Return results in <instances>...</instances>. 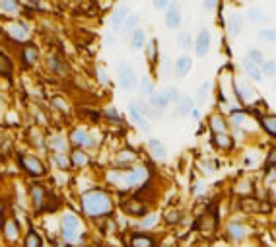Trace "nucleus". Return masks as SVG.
Returning a JSON list of instances; mask_svg holds the SVG:
<instances>
[{
	"instance_id": "9b49d317",
	"label": "nucleus",
	"mask_w": 276,
	"mask_h": 247,
	"mask_svg": "<svg viewBox=\"0 0 276 247\" xmlns=\"http://www.w3.org/2000/svg\"><path fill=\"white\" fill-rule=\"evenodd\" d=\"M127 18H129V6H127V4H121V6H117L115 12L111 14V29H113V31L123 29L125 22H127Z\"/></svg>"
},
{
	"instance_id": "a19ab883",
	"label": "nucleus",
	"mask_w": 276,
	"mask_h": 247,
	"mask_svg": "<svg viewBox=\"0 0 276 247\" xmlns=\"http://www.w3.org/2000/svg\"><path fill=\"white\" fill-rule=\"evenodd\" d=\"M146 53H148V58H150V62H156V58H158V41H156V39H152V41L148 43V49H146Z\"/></svg>"
},
{
	"instance_id": "9d476101",
	"label": "nucleus",
	"mask_w": 276,
	"mask_h": 247,
	"mask_svg": "<svg viewBox=\"0 0 276 247\" xmlns=\"http://www.w3.org/2000/svg\"><path fill=\"white\" fill-rule=\"evenodd\" d=\"M20 57H22V64L26 68H31L39 60V51H37V47L33 43H26L22 47V51H20Z\"/></svg>"
},
{
	"instance_id": "393cba45",
	"label": "nucleus",
	"mask_w": 276,
	"mask_h": 247,
	"mask_svg": "<svg viewBox=\"0 0 276 247\" xmlns=\"http://www.w3.org/2000/svg\"><path fill=\"white\" fill-rule=\"evenodd\" d=\"M228 29H230V35H233V37L241 33V29H243V18H241V14H232L230 16Z\"/></svg>"
},
{
	"instance_id": "4c0bfd02",
	"label": "nucleus",
	"mask_w": 276,
	"mask_h": 247,
	"mask_svg": "<svg viewBox=\"0 0 276 247\" xmlns=\"http://www.w3.org/2000/svg\"><path fill=\"white\" fill-rule=\"evenodd\" d=\"M247 18L251 20V22H255V24H259V22H264V20H266L264 12H262L261 8H257V6L249 10V12H247Z\"/></svg>"
},
{
	"instance_id": "72a5a7b5",
	"label": "nucleus",
	"mask_w": 276,
	"mask_h": 247,
	"mask_svg": "<svg viewBox=\"0 0 276 247\" xmlns=\"http://www.w3.org/2000/svg\"><path fill=\"white\" fill-rule=\"evenodd\" d=\"M136 103V107H138V111L142 113V115L148 119V117H152V119H158V111L150 105V103H146V102H134Z\"/></svg>"
},
{
	"instance_id": "bb28decb",
	"label": "nucleus",
	"mask_w": 276,
	"mask_h": 247,
	"mask_svg": "<svg viewBox=\"0 0 276 247\" xmlns=\"http://www.w3.org/2000/svg\"><path fill=\"white\" fill-rule=\"evenodd\" d=\"M243 66H245V72H247V76L251 78V80H253V82H261V80H262L261 66L253 64L251 60H245V62H243Z\"/></svg>"
},
{
	"instance_id": "aec40b11",
	"label": "nucleus",
	"mask_w": 276,
	"mask_h": 247,
	"mask_svg": "<svg viewBox=\"0 0 276 247\" xmlns=\"http://www.w3.org/2000/svg\"><path fill=\"white\" fill-rule=\"evenodd\" d=\"M191 66H193L191 57H187V55L179 57L175 60V76H177V78H185V76L191 72Z\"/></svg>"
},
{
	"instance_id": "412c9836",
	"label": "nucleus",
	"mask_w": 276,
	"mask_h": 247,
	"mask_svg": "<svg viewBox=\"0 0 276 247\" xmlns=\"http://www.w3.org/2000/svg\"><path fill=\"white\" fill-rule=\"evenodd\" d=\"M216 224H218V218H216V214H214V212H206V214H203L201 218L197 220V228L206 230V232L216 230Z\"/></svg>"
},
{
	"instance_id": "603ef678",
	"label": "nucleus",
	"mask_w": 276,
	"mask_h": 247,
	"mask_svg": "<svg viewBox=\"0 0 276 247\" xmlns=\"http://www.w3.org/2000/svg\"><path fill=\"white\" fill-rule=\"evenodd\" d=\"M152 4H154V8H158V10H167V6L171 4V0H152Z\"/></svg>"
},
{
	"instance_id": "5fc2aeb1",
	"label": "nucleus",
	"mask_w": 276,
	"mask_h": 247,
	"mask_svg": "<svg viewBox=\"0 0 276 247\" xmlns=\"http://www.w3.org/2000/svg\"><path fill=\"white\" fill-rule=\"evenodd\" d=\"M208 90H210V82H204L203 86H201V90H199V100H204V98H206Z\"/></svg>"
},
{
	"instance_id": "49530a36",
	"label": "nucleus",
	"mask_w": 276,
	"mask_h": 247,
	"mask_svg": "<svg viewBox=\"0 0 276 247\" xmlns=\"http://www.w3.org/2000/svg\"><path fill=\"white\" fill-rule=\"evenodd\" d=\"M134 158H136V156H134L132 152H127V150H125V152H121V154L117 156V161H119L121 166H125V163H131V161H134Z\"/></svg>"
},
{
	"instance_id": "dca6fc26",
	"label": "nucleus",
	"mask_w": 276,
	"mask_h": 247,
	"mask_svg": "<svg viewBox=\"0 0 276 247\" xmlns=\"http://www.w3.org/2000/svg\"><path fill=\"white\" fill-rule=\"evenodd\" d=\"M70 140H72V144L78 146V148H89V146H94V140H91L89 132L84 131V129H76V131H72Z\"/></svg>"
},
{
	"instance_id": "a18cd8bd",
	"label": "nucleus",
	"mask_w": 276,
	"mask_h": 247,
	"mask_svg": "<svg viewBox=\"0 0 276 247\" xmlns=\"http://www.w3.org/2000/svg\"><path fill=\"white\" fill-rule=\"evenodd\" d=\"M156 222H158V214H148V216H144L142 222H140V228H142V230H148V228H152Z\"/></svg>"
},
{
	"instance_id": "4d7b16f0",
	"label": "nucleus",
	"mask_w": 276,
	"mask_h": 247,
	"mask_svg": "<svg viewBox=\"0 0 276 247\" xmlns=\"http://www.w3.org/2000/svg\"><path fill=\"white\" fill-rule=\"evenodd\" d=\"M237 191H239V193H243V191L249 193V191H251V185H249V183H239V185H237Z\"/></svg>"
},
{
	"instance_id": "20e7f679",
	"label": "nucleus",
	"mask_w": 276,
	"mask_h": 247,
	"mask_svg": "<svg viewBox=\"0 0 276 247\" xmlns=\"http://www.w3.org/2000/svg\"><path fill=\"white\" fill-rule=\"evenodd\" d=\"M18 163H20L29 175H33V177H41V175L47 174L43 161L39 160V158H35V156H31V154H18Z\"/></svg>"
},
{
	"instance_id": "423d86ee",
	"label": "nucleus",
	"mask_w": 276,
	"mask_h": 247,
	"mask_svg": "<svg viewBox=\"0 0 276 247\" xmlns=\"http://www.w3.org/2000/svg\"><path fill=\"white\" fill-rule=\"evenodd\" d=\"M47 197H49V191L45 189L41 183H33V185L29 187V199H31V204H33L35 212H43L45 210Z\"/></svg>"
},
{
	"instance_id": "8fccbe9b",
	"label": "nucleus",
	"mask_w": 276,
	"mask_h": 247,
	"mask_svg": "<svg viewBox=\"0 0 276 247\" xmlns=\"http://www.w3.org/2000/svg\"><path fill=\"white\" fill-rule=\"evenodd\" d=\"M105 117L111 119V121H115V123L121 121V115H119V111H117L115 107H107V109H105Z\"/></svg>"
},
{
	"instance_id": "e433bc0d",
	"label": "nucleus",
	"mask_w": 276,
	"mask_h": 247,
	"mask_svg": "<svg viewBox=\"0 0 276 247\" xmlns=\"http://www.w3.org/2000/svg\"><path fill=\"white\" fill-rule=\"evenodd\" d=\"M214 144L222 148V150H228V148H232L233 142L228 134H214Z\"/></svg>"
},
{
	"instance_id": "bf43d9fd",
	"label": "nucleus",
	"mask_w": 276,
	"mask_h": 247,
	"mask_svg": "<svg viewBox=\"0 0 276 247\" xmlns=\"http://www.w3.org/2000/svg\"><path fill=\"white\" fill-rule=\"evenodd\" d=\"M241 121H243V115H241V113H233V123H235V125H241Z\"/></svg>"
},
{
	"instance_id": "39448f33",
	"label": "nucleus",
	"mask_w": 276,
	"mask_h": 247,
	"mask_svg": "<svg viewBox=\"0 0 276 247\" xmlns=\"http://www.w3.org/2000/svg\"><path fill=\"white\" fill-rule=\"evenodd\" d=\"M117 76H119V82H121V86L125 88V90L131 92V90L136 88L138 78H136V72H134V68H132L129 62L121 60V62L117 64Z\"/></svg>"
},
{
	"instance_id": "6ab92c4d",
	"label": "nucleus",
	"mask_w": 276,
	"mask_h": 247,
	"mask_svg": "<svg viewBox=\"0 0 276 247\" xmlns=\"http://www.w3.org/2000/svg\"><path fill=\"white\" fill-rule=\"evenodd\" d=\"M129 243H131V247H158L156 239L148 233H132Z\"/></svg>"
},
{
	"instance_id": "3c124183",
	"label": "nucleus",
	"mask_w": 276,
	"mask_h": 247,
	"mask_svg": "<svg viewBox=\"0 0 276 247\" xmlns=\"http://www.w3.org/2000/svg\"><path fill=\"white\" fill-rule=\"evenodd\" d=\"M165 96H167L169 103H171V102H179V100H181V98H179V90H177V88H169V90L165 92Z\"/></svg>"
},
{
	"instance_id": "a878e982",
	"label": "nucleus",
	"mask_w": 276,
	"mask_h": 247,
	"mask_svg": "<svg viewBox=\"0 0 276 247\" xmlns=\"http://www.w3.org/2000/svg\"><path fill=\"white\" fill-rule=\"evenodd\" d=\"M228 235H230L232 239H241V237L247 235V228H245L243 224H239V222H232V224L228 226Z\"/></svg>"
},
{
	"instance_id": "de8ad7c7",
	"label": "nucleus",
	"mask_w": 276,
	"mask_h": 247,
	"mask_svg": "<svg viewBox=\"0 0 276 247\" xmlns=\"http://www.w3.org/2000/svg\"><path fill=\"white\" fill-rule=\"evenodd\" d=\"M262 70L266 76H274L276 74V60H264V64H262Z\"/></svg>"
},
{
	"instance_id": "b1692460",
	"label": "nucleus",
	"mask_w": 276,
	"mask_h": 247,
	"mask_svg": "<svg viewBox=\"0 0 276 247\" xmlns=\"http://www.w3.org/2000/svg\"><path fill=\"white\" fill-rule=\"evenodd\" d=\"M70 163L76 166V168H84V166L89 163V156H87L82 148H76L72 154H70Z\"/></svg>"
},
{
	"instance_id": "7ed1b4c3",
	"label": "nucleus",
	"mask_w": 276,
	"mask_h": 247,
	"mask_svg": "<svg viewBox=\"0 0 276 247\" xmlns=\"http://www.w3.org/2000/svg\"><path fill=\"white\" fill-rule=\"evenodd\" d=\"M60 233H62V239L66 243H76L82 235V224H80V218L72 214V212H66L62 216V222H60Z\"/></svg>"
},
{
	"instance_id": "6e6d98bb",
	"label": "nucleus",
	"mask_w": 276,
	"mask_h": 247,
	"mask_svg": "<svg viewBox=\"0 0 276 247\" xmlns=\"http://www.w3.org/2000/svg\"><path fill=\"white\" fill-rule=\"evenodd\" d=\"M53 105H57L58 109H62V111H68V105L62 102L60 98H55V100H53Z\"/></svg>"
},
{
	"instance_id": "1a4fd4ad",
	"label": "nucleus",
	"mask_w": 276,
	"mask_h": 247,
	"mask_svg": "<svg viewBox=\"0 0 276 247\" xmlns=\"http://www.w3.org/2000/svg\"><path fill=\"white\" fill-rule=\"evenodd\" d=\"M181 22H183V14H181V8L177 2H171L165 10V26L169 29H179L181 28Z\"/></svg>"
},
{
	"instance_id": "09e8293b",
	"label": "nucleus",
	"mask_w": 276,
	"mask_h": 247,
	"mask_svg": "<svg viewBox=\"0 0 276 247\" xmlns=\"http://www.w3.org/2000/svg\"><path fill=\"white\" fill-rule=\"evenodd\" d=\"M261 39H264V41H276V29L268 28V29H262L261 31Z\"/></svg>"
},
{
	"instance_id": "2f4dec72",
	"label": "nucleus",
	"mask_w": 276,
	"mask_h": 247,
	"mask_svg": "<svg viewBox=\"0 0 276 247\" xmlns=\"http://www.w3.org/2000/svg\"><path fill=\"white\" fill-rule=\"evenodd\" d=\"M0 10L4 14L14 16L18 10H20V2L18 0H0Z\"/></svg>"
},
{
	"instance_id": "cd10ccee",
	"label": "nucleus",
	"mask_w": 276,
	"mask_h": 247,
	"mask_svg": "<svg viewBox=\"0 0 276 247\" xmlns=\"http://www.w3.org/2000/svg\"><path fill=\"white\" fill-rule=\"evenodd\" d=\"M24 247H43V237L35 230H29L28 235L24 237Z\"/></svg>"
},
{
	"instance_id": "e2e57ef3",
	"label": "nucleus",
	"mask_w": 276,
	"mask_h": 247,
	"mask_svg": "<svg viewBox=\"0 0 276 247\" xmlns=\"http://www.w3.org/2000/svg\"><path fill=\"white\" fill-rule=\"evenodd\" d=\"M87 247H102V245H98V243H91V245H87Z\"/></svg>"
},
{
	"instance_id": "864d4df0",
	"label": "nucleus",
	"mask_w": 276,
	"mask_h": 247,
	"mask_svg": "<svg viewBox=\"0 0 276 247\" xmlns=\"http://www.w3.org/2000/svg\"><path fill=\"white\" fill-rule=\"evenodd\" d=\"M96 76H98V80H100L102 84H107V82H109V78H107V72L103 70L102 66H98V68H96Z\"/></svg>"
},
{
	"instance_id": "4468645a",
	"label": "nucleus",
	"mask_w": 276,
	"mask_h": 247,
	"mask_svg": "<svg viewBox=\"0 0 276 247\" xmlns=\"http://www.w3.org/2000/svg\"><path fill=\"white\" fill-rule=\"evenodd\" d=\"M129 115H131L132 123L140 129L142 132H150V123H148V119H146L140 111H138V107H136V103L132 102L131 105H129Z\"/></svg>"
},
{
	"instance_id": "f704fd0d",
	"label": "nucleus",
	"mask_w": 276,
	"mask_h": 247,
	"mask_svg": "<svg viewBox=\"0 0 276 247\" xmlns=\"http://www.w3.org/2000/svg\"><path fill=\"white\" fill-rule=\"evenodd\" d=\"M235 92H237V96H239L241 102H249V100H253V90H251L249 86H243V84L235 82Z\"/></svg>"
},
{
	"instance_id": "c756f323",
	"label": "nucleus",
	"mask_w": 276,
	"mask_h": 247,
	"mask_svg": "<svg viewBox=\"0 0 276 247\" xmlns=\"http://www.w3.org/2000/svg\"><path fill=\"white\" fill-rule=\"evenodd\" d=\"M193 109H195V102H193L191 98H181V100H179L177 113H179L181 117H187L189 113H193Z\"/></svg>"
},
{
	"instance_id": "37998d69",
	"label": "nucleus",
	"mask_w": 276,
	"mask_h": 247,
	"mask_svg": "<svg viewBox=\"0 0 276 247\" xmlns=\"http://www.w3.org/2000/svg\"><path fill=\"white\" fill-rule=\"evenodd\" d=\"M140 90H142V94H144V96H152V94H156L152 80H150V78H146V76L142 78V82H140Z\"/></svg>"
},
{
	"instance_id": "58836bf2",
	"label": "nucleus",
	"mask_w": 276,
	"mask_h": 247,
	"mask_svg": "<svg viewBox=\"0 0 276 247\" xmlns=\"http://www.w3.org/2000/svg\"><path fill=\"white\" fill-rule=\"evenodd\" d=\"M177 45H179L183 51H187V49H191V47H193L191 35L187 33V31H183V33H179V35H177Z\"/></svg>"
},
{
	"instance_id": "f3484780",
	"label": "nucleus",
	"mask_w": 276,
	"mask_h": 247,
	"mask_svg": "<svg viewBox=\"0 0 276 247\" xmlns=\"http://www.w3.org/2000/svg\"><path fill=\"white\" fill-rule=\"evenodd\" d=\"M47 146L55 152V154H66V138L64 136H60V134H53V136H49L47 138Z\"/></svg>"
},
{
	"instance_id": "f257e3e1",
	"label": "nucleus",
	"mask_w": 276,
	"mask_h": 247,
	"mask_svg": "<svg viewBox=\"0 0 276 247\" xmlns=\"http://www.w3.org/2000/svg\"><path fill=\"white\" fill-rule=\"evenodd\" d=\"M82 210L86 212L89 218H102L109 216L113 212V201L107 193L103 191H87L82 195Z\"/></svg>"
},
{
	"instance_id": "f8f14e48",
	"label": "nucleus",
	"mask_w": 276,
	"mask_h": 247,
	"mask_svg": "<svg viewBox=\"0 0 276 247\" xmlns=\"http://www.w3.org/2000/svg\"><path fill=\"white\" fill-rule=\"evenodd\" d=\"M193 47H195V53H197L199 57H204V55L210 51V33H208V29H203V31L197 35Z\"/></svg>"
},
{
	"instance_id": "ddd939ff",
	"label": "nucleus",
	"mask_w": 276,
	"mask_h": 247,
	"mask_svg": "<svg viewBox=\"0 0 276 247\" xmlns=\"http://www.w3.org/2000/svg\"><path fill=\"white\" fill-rule=\"evenodd\" d=\"M47 66H49L51 72L57 74V76H68V64H66L60 57H57V55H49V58H47Z\"/></svg>"
},
{
	"instance_id": "79ce46f5",
	"label": "nucleus",
	"mask_w": 276,
	"mask_h": 247,
	"mask_svg": "<svg viewBox=\"0 0 276 247\" xmlns=\"http://www.w3.org/2000/svg\"><path fill=\"white\" fill-rule=\"evenodd\" d=\"M53 161L57 163L60 170H66L70 166V158H66V154H53Z\"/></svg>"
},
{
	"instance_id": "6e6552de",
	"label": "nucleus",
	"mask_w": 276,
	"mask_h": 247,
	"mask_svg": "<svg viewBox=\"0 0 276 247\" xmlns=\"http://www.w3.org/2000/svg\"><path fill=\"white\" fill-rule=\"evenodd\" d=\"M0 230H2V235H4L6 243H10V245L20 239V222L16 218H6L2 222Z\"/></svg>"
},
{
	"instance_id": "473e14b6",
	"label": "nucleus",
	"mask_w": 276,
	"mask_h": 247,
	"mask_svg": "<svg viewBox=\"0 0 276 247\" xmlns=\"http://www.w3.org/2000/svg\"><path fill=\"white\" fill-rule=\"evenodd\" d=\"M210 129L216 132V134H226V123H224V119L220 115H212L210 117Z\"/></svg>"
},
{
	"instance_id": "c85d7f7f",
	"label": "nucleus",
	"mask_w": 276,
	"mask_h": 247,
	"mask_svg": "<svg viewBox=\"0 0 276 247\" xmlns=\"http://www.w3.org/2000/svg\"><path fill=\"white\" fill-rule=\"evenodd\" d=\"M144 45H146V33H144V29H136V31L132 33V39H131L132 51H140V49H142Z\"/></svg>"
},
{
	"instance_id": "c9c22d12",
	"label": "nucleus",
	"mask_w": 276,
	"mask_h": 247,
	"mask_svg": "<svg viewBox=\"0 0 276 247\" xmlns=\"http://www.w3.org/2000/svg\"><path fill=\"white\" fill-rule=\"evenodd\" d=\"M163 220L169 224V226H173V224H179L181 222V210H177V208H169V210H165V214H163Z\"/></svg>"
},
{
	"instance_id": "5701e85b",
	"label": "nucleus",
	"mask_w": 276,
	"mask_h": 247,
	"mask_svg": "<svg viewBox=\"0 0 276 247\" xmlns=\"http://www.w3.org/2000/svg\"><path fill=\"white\" fill-rule=\"evenodd\" d=\"M148 103H150L156 111H161V109H165V107L169 105V100H167L165 92H156V94H152V96H150V102Z\"/></svg>"
},
{
	"instance_id": "4be33fe9",
	"label": "nucleus",
	"mask_w": 276,
	"mask_h": 247,
	"mask_svg": "<svg viewBox=\"0 0 276 247\" xmlns=\"http://www.w3.org/2000/svg\"><path fill=\"white\" fill-rule=\"evenodd\" d=\"M12 72H14V62H12V58L8 57L6 53H2L0 51V76H4V78H12Z\"/></svg>"
},
{
	"instance_id": "ea45409f",
	"label": "nucleus",
	"mask_w": 276,
	"mask_h": 247,
	"mask_svg": "<svg viewBox=\"0 0 276 247\" xmlns=\"http://www.w3.org/2000/svg\"><path fill=\"white\" fill-rule=\"evenodd\" d=\"M247 60H251L253 64H257V66H261V64H264V57H262V53L259 51V49H251L247 55Z\"/></svg>"
},
{
	"instance_id": "2eb2a0df",
	"label": "nucleus",
	"mask_w": 276,
	"mask_h": 247,
	"mask_svg": "<svg viewBox=\"0 0 276 247\" xmlns=\"http://www.w3.org/2000/svg\"><path fill=\"white\" fill-rule=\"evenodd\" d=\"M6 31H8V35H10L14 41H28V37H29L28 26H26V24H22V22L10 24V26L6 28Z\"/></svg>"
},
{
	"instance_id": "0eeeda50",
	"label": "nucleus",
	"mask_w": 276,
	"mask_h": 247,
	"mask_svg": "<svg viewBox=\"0 0 276 247\" xmlns=\"http://www.w3.org/2000/svg\"><path fill=\"white\" fill-rule=\"evenodd\" d=\"M123 210H125L129 216H136V218L148 216V204H146L144 201H140L138 197L125 201V203H123Z\"/></svg>"
},
{
	"instance_id": "a211bd4d",
	"label": "nucleus",
	"mask_w": 276,
	"mask_h": 247,
	"mask_svg": "<svg viewBox=\"0 0 276 247\" xmlns=\"http://www.w3.org/2000/svg\"><path fill=\"white\" fill-rule=\"evenodd\" d=\"M148 150H150V154H152L156 160L161 161L167 158V150H165L163 142H160L158 138H150V140H148Z\"/></svg>"
},
{
	"instance_id": "f03ea898",
	"label": "nucleus",
	"mask_w": 276,
	"mask_h": 247,
	"mask_svg": "<svg viewBox=\"0 0 276 247\" xmlns=\"http://www.w3.org/2000/svg\"><path fill=\"white\" fill-rule=\"evenodd\" d=\"M148 179V170L144 166H136L131 170H115L109 174V181L119 187H138Z\"/></svg>"
},
{
	"instance_id": "680f3d73",
	"label": "nucleus",
	"mask_w": 276,
	"mask_h": 247,
	"mask_svg": "<svg viewBox=\"0 0 276 247\" xmlns=\"http://www.w3.org/2000/svg\"><path fill=\"white\" fill-rule=\"evenodd\" d=\"M268 160H270V161L276 160V148H274V150H272V152H270V158H268Z\"/></svg>"
},
{
	"instance_id": "7c9ffc66",
	"label": "nucleus",
	"mask_w": 276,
	"mask_h": 247,
	"mask_svg": "<svg viewBox=\"0 0 276 247\" xmlns=\"http://www.w3.org/2000/svg\"><path fill=\"white\" fill-rule=\"evenodd\" d=\"M138 24H140V16L138 14H129L127 22H125V26H123V31H125V33H129V35H132V33L138 29Z\"/></svg>"
},
{
	"instance_id": "13d9d810",
	"label": "nucleus",
	"mask_w": 276,
	"mask_h": 247,
	"mask_svg": "<svg viewBox=\"0 0 276 247\" xmlns=\"http://www.w3.org/2000/svg\"><path fill=\"white\" fill-rule=\"evenodd\" d=\"M203 4H204V8H206V10H212V8L216 6V0H204Z\"/></svg>"
},
{
	"instance_id": "c03bdc74",
	"label": "nucleus",
	"mask_w": 276,
	"mask_h": 247,
	"mask_svg": "<svg viewBox=\"0 0 276 247\" xmlns=\"http://www.w3.org/2000/svg\"><path fill=\"white\" fill-rule=\"evenodd\" d=\"M262 127L266 129V132L276 136V117H264L262 119Z\"/></svg>"
},
{
	"instance_id": "052dcab7",
	"label": "nucleus",
	"mask_w": 276,
	"mask_h": 247,
	"mask_svg": "<svg viewBox=\"0 0 276 247\" xmlns=\"http://www.w3.org/2000/svg\"><path fill=\"white\" fill-rule=\"evenodd\" d=\"M105 43H107V47H111V45L115 43V37H113V35H107V37H105Z\"/></svg>"
}]
</instances>
